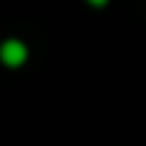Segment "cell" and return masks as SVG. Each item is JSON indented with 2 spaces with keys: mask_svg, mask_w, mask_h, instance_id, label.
<instances>
[{
  "mask_svg": "<svg viewBox=\"0 0 146 146\" xmlns=\"http://www.w3.org/2000/svg\"><path fill=\"white\" fill-rule=\"evenodd\" d=\"M28 62V46L21 38H5L0 44V64L8 69H18Z\"/></svg>",
  "mask_w": 146,
  "mask_h": 146,
  "instance_id": "cell-1",
  "label": "cell"
},
{
  "mask_svg": "<svg viewBox=\"0 0 146 146\" xmlns=\"http://www.w3.org/2000/svg\"><path fill=\"white\" fill-rule=\"evenodd\" d=\"M110 0H87V5H92V8H105Z\"/></svg>",
  "mask_w": 146,
  "mask_h": 146,
  "instance_id": "cell-2",
  "label": "cell"
}]
</instances>
